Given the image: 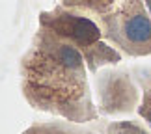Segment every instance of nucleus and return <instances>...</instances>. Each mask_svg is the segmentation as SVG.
I'll use <instances>...</instances> for the list:
<instances>
[{"instance_id":"1","label":"nucleus","mask_w":151,"mask_h":134,"mask_svg":"<svg viewBox=\"0 0 151 134\" xmlns=\"http://www.w3.org/2000/svg\"><path fill=\"white\" fill-rule=\"evenodd\" d=\"M21 90L34 110L71 123L84 125L101 115L82 52L49 28H37L21 58Z\"/></svg>"},{"instance_id":"2","label":"nucleus","mask_w":151,"mask_h":134,"mask_svg":"<svg viewBox=\"0 0 151 134\" xmlns=\"http://www.w3.org/2000/svg\"><path fill=\"white\" fill-rule=\"evenodd\" d=\"M37 21L39 26L56 32L77 47L82 52L90 73L95 75L103 67L118 65L121 62V54L114 47H110L108 41H104L101 26L82 11L58 4L49 11H41Z\"/></svg>"},{"instance_id":"3","label":"nucleus","mask_w":151,"mask_h":134,"mask_svg":"<svg viewBox=\"0 0 151 134\" xmlns=\"http://www.w3.org/2000/svg\"><path fill=\"white\" fill-rule=\"evenodd\" d=\"M104 41L131 58L151 54V15L144 0H119L108 13L99 17Z\"/></svg>"},{"instance_id":"4","label":"nucleus","mask_w":151,"mask_h":134,"mask_svg":"<svg viewBox=\"0 0 151 134\" xmlns=\"http://www.w3.org/2000/svg\"><path fill=\"white\" fill-rule=\"evenodd\" d=\"M93 77L97 110L101 115H123L138 110L142 101V90L129 71L101 69Z\"/></svg>"},{"instance_id":"5","label":"nucleus","mask_w":151,"mask_h":134,"mask_svg":"<svg viewBox=\"0 0 151 134\" xmlns=\"http://www.w3.org/2000/svg\"><path fill=\"white\" fill-rule=\"evenodd\" d=\"M21 134H93L91 130L71 121H39L32 123Z\"/></svg>"},{"instance_id":"6","label":"nucleus","mask_w":151,"mask_h":134,"mask_svg":"<svg viewBox=\"0 0 151 134\" xmlns=\"http://www.w3.org/2000/svg\"><path fill=\"white\" fill-rule=\"evenodd\" d=\"M118 4L119 0H62V6H65V8L82 11V13H90L95 17L108 13Z\"/></svg>"},{"instance_id":"7","label":"nucleus","mask_w":151,"mask_h":134,"mask_svg":"<svg viewBox=\"0 0 151 134\" xmlns=\"http://www.w3.org/2000/svg\"><path fill=\"white\" fill-rule=\"evenodd\" d=\"M134 80L142 90V101L138 114L144 121L151 125V69H134Z\"/></svg>"},{"instance_id":"8","label":"nucleus","mask_w":151,"mask_h":134,"mask_svg":"<svg viewBox=\"0 0 151 134\" xmlns=\"http://www.w3.org/2000/svg\"><path fill=\"white\" fill-rule=\"evenodd\" d=\"M101 132L103 134H151L146 130L138 121H110V123H103L101 125Z\"/></svg>"},{"instance_id":"9","label":"nucleus","mask_w":151,"mask_h":134,"mask_svg":"<svg viewBox=\"0 0 151 134\" xmlns=\"http://www.w3.org/2000/svg\"><path fill=\"white\" fill-rule=\"evenodd\" d=\"M144 4H146V8H147V13L151 15V0H144Z\"/></svg>"}]
</instances>
